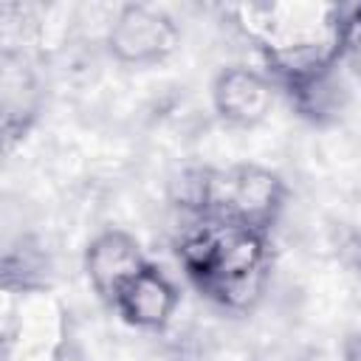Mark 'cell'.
Returning <instances> with one entry per match:
<instances>
[{
    "label": "cell",
    "mask_w": 361,
    "mask_h": 361,
    "mask_svg": "<svg viewBox=\"0 0 361 361\" xmlns=\"http://www.w3.org/2000/svg\"><path fill=\"white\" fill-rule=\"evenodd\" d=\"M175 251L189 282L217 307L245 313L262 299L271 271L268 234L214 214H189Z\"/></svg>",
    "instance_id": "cell-1"
},
{
    "label": "cell",
    "mask_w": 361,
    "mask_h": 361,
    "mask_svg": "<svg viewBox=\"0 0 361 361\" xmlns=\"http://www.w3.org/2000/svg\"><path fill=\"white\" fill-rule=\"evenodd\" d=\"M3 141L11 147L14 141L25 138L31 124L39 116L42 107V90L37 82V73L28 68L23 54L6 51L3 54Z\"/></svg>",
    "instance_id": "cell-7"
},
{
    "label": "cell",
    "mask_w": 361,
    "mask_h": 361,
    "mask_svg": "<svg viewBox=\"0 0 361 361\" xmlns=\"http://www.w3.org/2000/svg\"><path fill=\"white\" fill-rule=\"evenodd\" d=\"M149 259L144 257V248L135 234L127 228H104L99 231L82 257L85 276L93 288V293L104 302L113 305L116 293L147 265Z\"/></svg>",
    "instance_id": "cell-5"
},
{
    "label": "cell",
    "mask_w": 361,
    "mask_h": 361,
    "mask_svg": "<svg viewBox=\"0 0 361 361\" xmlns=\"http://www.w3.org/2000/svg\"><path fill=\"white\" fill-rule=\"evenodd\" d=\"M288 200V183L279 172L262 164H234L228 169H209L206 212L234 226L271 237Z\"/></svg>",
    "instance_id": "cell-2"
},
{
    "label": "cell",
    "mask_w": 361,
    "mask_h": 361,
    "mask_svg": "<svg viewBox=\"0 0 361 361\" xmlns=\"http://www.w3.org/2000/svg\"><path fill=\"white\" fill-rule=\"evenodd\" d=\"M251 361H310V355L293 341H274V344L259 347L251 355Z\"/></svg>",
    "instance_id": "cell-9"
},
{
    "label": "cell",
    "mask_w": 361,
    "mask_h": 361,
    "mask_svg": "<svg viewBox=\"0 0 361 361\" xmlns=\"http://www.w3.org/2000/svg\"><path fill=\"white\" fill-rule=\"evenodd\" d=\"M285 93H288L290 104L299 110V116L310 118L313 124H322L327 118L341 116L344 102H347V87L338 76V68H333L316 79H307V82H302Z\"/></svg>",
    "instance_id": "cell-8"
},
{
    "label": "cell",
    "mask_w": 361,
    "mask_h": 361,
    "mask_svg": "<svg viewBox=\"0 0 361 361\" xmlns=\"http://www.w3.org/2000/svg\"><path fill=\"white\" fill-rule=\"evenodd\" d=\"M180 290L158 265L147 262L113 299V313L138 330H164L178 313Z\"/></svg>",
    "instance_id": "cell-6"
},
{
    "label": "cell",
    "mask_w": 361,
    "mask_h": 361,
    "mask_svg": "<svg viewBox=\"0 0 361 361\" xmlns=\"http://www.w3.org/2000/svg\"><path fill=\"white\" fill-rule=\"evenodd\" d=\"M212 107L217 118L237 130L262 124L274 107L276 85L265 71L248 65H228L212 79Z\"/></svg>",
    "instance_id": "cell-4"
},
{
    "label": "cell",
    "mask_w": 361,
    "mask_h": 361,
    "mask_svg": "<svg viewBox=\"0 0 361 361\" xmlns=\"http://www.w3.org/2000/svg\"><path fill=\"white\" fill-rule=\"evenodd\" d=\"M341 355H344V361H361V333L347 336V341L341 347Z\"/></svg>",
    "instance_id": "cell-10"
},
{
    "label": "cell",
    "mask_w": 361,
    "mask_h": 361,
    "mask_svg": "<svg viewBox=\"0 0 361 361\" xmlns=\"http://www.w3.org/2000/svg\"><path fill=\"white\" fill-rule=\"evenodd\" d=\"M180 45L178 23L158 6H121L104 34V48L113 62L124 68H155L166 62Z\"/></svg>",
    "instance_id": "cell-3"
}]
</instances>
